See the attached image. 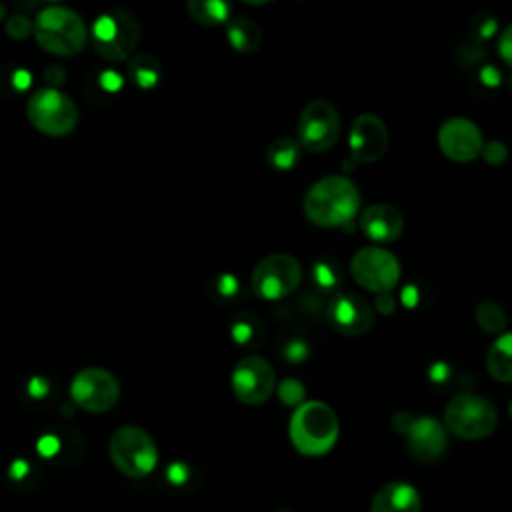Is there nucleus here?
I'll return each instance as SVG.
<instances>
[{"label":"nucleus","mask_w":512,"mask_h":512,"mask_svg":"<svg viewBox=\"0 0 512 512\" xmlns=\"http://www.w3.org/2000/svg\"><path fill=\"white\" fill-rule=\"evenodd\" d=\"M480 154H482V158H484L488 164L498 166V164H504V162H506V158H508V148H506V144L500 142V140H490V142H484Z\"/></svg>","instance_id":"30"},{"label":"nucleus","mask_w":512,"mask_h":512,"mask_svg":"<svg viewBox=\"0 0 512 512\" xmlns=\"http://www.w3.org/2000/svg\"><path fill=\"white\" fill-rule=\"evenodd\" d=\"M280 512H288V510H280Z\"/></svg>","instance_id":"40"},{"label":"nucleus","mask_w":512,"mask_h":512,"mask_svg":"<svg viewBox=\"0 0 512 512\" xmlns=\"http://www.w3.org/2000/svg\"><path fill=\"white\" fill-rule=\"evenodd\" d=\"M360 230L376 244H390L402 236L404 218L392 204H372L360 212Z\"/></svg>","instance_id":"17"},{"label":"nucleus","mask_w":512,"mask_h":512,"mask_svg":"<svg viewBox=\"0 0 512 512\" xmlns=\"http://www.w3.org/2000/svg\"><path fill=\"white\" fill-rule=\"evenodd\" d=\"M226 38H228V44L236 52L248 54V52L258 50V46L262 42V30L250 18H234L228 22Z\"/></svg>","instance_id":"21"},{"label":"nucleus","mask_w":512,"mask_h":512,"mask_svg":"<svg viewBox=\"0 0 512 512\" xmlns=\"http://www.w3.org/2000/svg\"><path fill=\"white\" fill-rule=\"evenodd\" d=\"M4 16H6V8H4V6H2V4H0V20H2V18H4Z\"/></svg>","instance_id":"38"},{"label":"nucleus","mask_w":512,"mask_h":512,"mask_svg":"<svg viewBox=\"0 0 512 512\" xmlns=\"http://www.w3.org/2000/svg\"><path fill=\"white\" fill-rule=\"evenodd\" d=\"M326 320L344 336H364L374 324V308L358 294L340 292L328 302Z\"/></svg>","instance_id":"13"},{"label":"nucleus","mask_w":512,"mask_h":512,"mask_svg":"<svg viewBox=\"0 0 512 512\" xmlns=\"http://www.w3.org/2000/svg\"><path fill=\"white\" fill-rule=\"evenodd\" d=\"M188 14L202 26H218L230 18L232 6L222 0H190L186 4Z\"/></svg>","instance_id":"23"},{"label":"nucleus","mask_w":512,"mask_h":512,"mask_svg":"<svg viewBox=\"0 0 512 512\" xmlns=\"http://www.w3.org/2000/svg\"><path fill=\"white\" fill-rule=\"evenodd\" d=\"M340 424L334 410L320 400H306L294 408L288 424L292 446L310 458L328 454L338 440Z\"/></svg>","instance_id":"2"},{"label":"nucleus","mask_w":512,"mask_h":512,"mask_svg":"<svg viewBox=\"0 0 512 512\" xmlns=\"http://www.w3.org/2000/svg\"><path fill=\"white\" fill-rule=\"evenodd\" d=\"M498 54L508 66H512V24L506 26L498 36Z\"/></svg>","instance_id":"31"},{"label":"nucleus","mask_w":512,"mask_h":512,"mask_svg":"<svg viewBox=\"0 0 512 512\" xmlns=\"http://www.w3.org/2000/svg\"><path fill=\"white\" fill-rule=\"evenodd\" d=\"M32 34L42 50L54 56H76L88 44V28L82 16L62 4L42 8L32 22Z\"/></svg>","instance_id":"3"},{"label":"nucleus","mask_w":512,"mask_h":512,"mask_svg":"<svg viewBox=\"0 0 512 512\" xmlns=\"http://www.w3.org/2000/svg\"><path fill=\"white\" fill-rule=\"evenodd\" d=\"M350 272L362 288L374 294H386L400 280V262L382 246H364L352 256Z\"/></svg>","instance_id":"11"},{"label":"nucleus","mask_w":512,"mask_h":512,"mask_svg":"<svg viewBox=\"0 0 512 512\" xmlns=\"http://www.w3.org/2000/svg\"><path fill=\"white\" fill-rule=\"evenodd\" d=\"M508 416L512 418V400H510V404H508Z\"/></svg>","instance_id":"39"},{"label":"nucleus","mask_w":512,"mask_h":512,"mask_svg":"<svg viewBox=\"0 0 512 512\" xmlns=\"http://www.w3.org/2000/svg\"><path fill=\"white\" fill-rule=\"evenodd\" d=\"M28 122L42 134L60 138L68 136L78 124V108L74 100L58 88H38L26 102Z\"/></svg>","instance_id":"7"},{"label":"nucleus","mask_w":512,"mask_h":512,"mask_svg":"<svg viewBox=\"0 0 512 512\" xmlns=\"http://www.w3.org/2000/svg\"><path fill=\"white\" fill-rule=\"evenodd\" d=\"M376 310L380 312V314H390V312H394V298L390 296V292H386V294H376Z\"/></svg>","instance_id":"35"},{"label":"nucleus","mask_w":512,"mask_h":512,"mask_svg":"<svg viewBox=\"0 0 512 512\" xmlns=\"http://www.w3.org/2000/svg\"><path fill=\"white\" fill-rule=\"evenodd\" d=\"M110 460L128 478H144L158 464V448L152 436L134 424L114 430L108 444Z\"/></svg>","instance_id":"6"},{"label":"nucleus","mask_w":512,"mask_h":512,"mask_svg":"<svg viewBox=\"0 0 512 512\" xmlns=\"http://www.w3.org/2000/svg\"><path fill=\"white\" fill-rule=\"evenodd\" d=\"M266 160L278 172L292 170L300 160V144L294 138H276L266 150Z\"/></svg>","instance_id":"25"},{"label":"nucleus","mask_w":512,"mask_h":512,"mask_svg":"<svg viewBox=\"0 0 512 512\" xmlns=\"http://www.w3.org/2000/svg\"><path fill=\"white\" fill-rule=\"evenodd\" d=\"M48 392H50V382H48L46 378L34 376V378L28 382V394H30L32 398L40 400V398H44Z\"/></svg>","instance_id":"33"},{"label":"nucleus","mask_w":512,"mask_h":512,"mask_svg":"<svg viewBox=\"0 0 512 512\" xmlns=\"http://www.w3.org/2000/svg\"><path fill=\"white\" fill-rule=\"evenodd\" d=\"M302 280L300 262L284 252L264 256L252 270L250 288L262 300H282L290 296Z\"/></svg>","instance_id":"8"},{"label":"nucleus","mask_w":512,"mask_h":512,"mask_svg":"<svg viewBox=\"0 0 512 512\" xmlns=\"http://www.w3.org/2000/svg\"><path fill=\"white\" fill-rule=\"evenodd\" d=\"M442 424L460 440H482L496 430L498 412L484 396L462 392L446 404Z\"/></svg>","instance_id":"5"},{"label":"nucleus","mask_w":512,"mask_h":512,"mask_svg":"<svg viewBox=\"0 0 512 512\" xmlns=\"http://www.w3.org/2000/svg\"><path fill=\"white\" fill-rule=\"evenodd\" d=\"M30 80H32V76L28 74V70L18 68V70L12 74V84H14L16 90H26V88L30 86Z\"/></svg>","instance_id":"36"},{"label":"nucleus","mask_w":512,"mask_h":512,"mask_svg":"<svg viewBox=\"0 0 512 512\" xmlns=\"http://www.w3.org/2000/svg\"><path fill=\"white\" fill-rule=\"evenodd\" d=\"M276 394H278V398H280L282 404L292 406V408H298L300 404L306 402V400H304V398H306V390H304L302 382L296 380V378H284V380L278 384Z\"/></svg>","instance_id":"28"},{"label":"nucleus","mask_w":512,"mask_h":512,"mask_svg":"<svg viewBox=\"0 0 512 512\" xmlns=\"http://www.w3.org/2000/svg\"><path fill=\"white\" fill-rule=\"evenodd\" d=\"M484 138L468 118H450L438 130V148L452 162H472L480 156Z\"/></svg>","instance_id":"14"},{"label":"nucleus","mask_w":512,"mask_h":512,"mask_svg":"<svg viewBox=\"0 0 512 512\" xmlns=\"http://www.w3.org/2000/svg\"><path fill=\"white\" fill-rule=\"evenodd\" d=\"M140 40V24L130 10L112 8L92 24L94 52L108 62L128 60Z\"/></svg>","instance_id":"4"},{"label":"nucleus","mask_w":512,"mask_h":512,"mask_svg":"<svg viewBox=\"0 0 512 512\" xmlns=\"http://www.w3.org/2000/svg\"><path fill=\"white\" fill-rule=\"evenodd\" d=\"M230 386L242 404L258 406L272 396L276 388V374L270 362L262 356H244L230 374Z\"/></svg>","instance_id":"12"},{"label":"nucleus","mask_w":512,"mask_h":512,"mask_svg":"<svg viewBox=\"0 0 512 512\" xmlns=\"http://www.w3.org/2000/svg\"><path fill=\"white\" fill-rule=\"evenodd\" d=\"M128 74L138 88H154L162 78L160 62L150 54H136L128 62Z\"/></svg>","instance_id":"24"},{"label":"nucleus","mask_w":512,"mask_h":512,"mask_svg":"<svg viewBox=\"0 0 512 512\" xmlns=\"http://www.w3.org/2000/svg\"><path fill=\"white\" fill-rule=\"evenodd\" d=\"M266 328L252 312H240L230 322V336L242 348H258L264 342Z\"/></svg>","instance_id":"20"},{"label":"nucleus","mask_w":512,"mask_h":512,"mask_svg":"<svg viewBox=\"0 0 512 512\" xmlns=\"http://www.w3.org/2000/svg\"><path fill=\"white\" fill-rule=\"evenodd\" d=\"M350 152L356 164H372L380 160L388 148L386 124L376 114H360L348 134Z\"/></svg>","instance_id":"15"},{"label":"nucleus","mask_w":512,"mask_h":512,"mask_svg":"<svg viewBox=\"0 0 512 512\" xmlns=\"http://www.w3.org/2000/svg\"><path fill=\"white\" fill-rule=\"evenodd\" d=\"M474 320L486 334H502L506 328V310L494 300H482L474 308Z\"/></svg>","instance_id":"26"},{"label":"nucleus","mask_w":512,"mask_h":512,"mask_svg":"<svg viewBox=\"0 0 512 512\" xmlns=\"http://www.w3.org/2000/svg\"><path fill=\"white\" fill-rule=\"evenodd\" d=\"M46 80H50L52 88H56L64 78H66V72L60 68V66H50L46 72H44Z\"/></svg>","instance_id":"37"},{"label":"nucleus","mask_w":512,"mask_h":512,"mask_svg":"<svg viewBox=\"0 0 512 512\" xmlns=\"http://www.w3.org/2000/svg\"><path fill=\"white\" fill-rule=\"evenodd\" d=\"M308 356V346L302 340H292L286 348H284V358L290 362H300Z\"/></svg>","instance_id":"32"},{"label":"nucleus","mask_w":512,"mask_h":512,"mask_svg":"<svg viewBox=\"0 0 512 512\" xmlns=\"http://www.w3.org/2000/svg\"><path fill=\"white\" fill-rule=\"evenodd\" d=\"M486 370L498 382H512V332H502L490 344Z\"/></svg>","instance_id":"19"},{"label":"nucleus","mask_w":512,"mask_h":512,"mask_svg":"<svg viewBox=\"0 0 512 512\" xmlns=\"http://www.w3.org/2000/svg\"><path fill=\"white\" fill-rule=\"evenodd\" d=\"M70 398L78 408L92 414L108 412L120 398L118 378L102 366H86L70 382Z\"/></svg>","instance_id":"9"},{"label":"nucleus","mask_w":512,"mask_h":512,"mask_svg":"<svg viewBox=\"0 0 512 512\" xmlns=\"http://www.w3.org/2000/svg\"><path fill=\"white\" fill-rule=\"evenodd\" d=\"M100 84H102L108 92H116V90L122 86V78H120L116 72L108 70V72H104V74L100 76Z\"/></svg>","instance_id":"34"},{"label":"nucleus","mask_w":512,"mask_h":512,"mask_svg":"<svg viewBox=\"0 0 512 512\" xmlns=\"http://www.w3.org/2000/svg\"><path fill=\"white\" fill-rule=\"evenodd\" d=\"M310 282L320 292H338L344 284V270L332 256H318L310 266Z\"/></svg>","instance_id":"22"},{"label":"nucleus","mask_w":512,"mask_h":512,"mask_svg":"<svg viewBox=\"0 0 512 512\" xmlns=\"http://www.w3.org/2000/svg\"><path fill=\"white\" fill-rule=\"evenodd\" d=\"M210 292L214 296V300L222 302V304H230L234 302L240 292H242V284L238 280V276L230 274V272H222L218 274L214 280H212V286H210Z\"/></svg>","instance_id":"27"},{"label":"nucleus","mask_w":512,"mask_h":512,"mask_svg":"<svg viewBox=\"0 0 512 512\" xmlns=\"http://www.w3.org/2000/svg\"><path fill=\"white\" fill-rule=\"evenodd\" d=\"M304 212L310 222L322 228L350 224L360 212V192L346 176H324L308 188L304 196Z\"/></svg>","instance_id":"1"},{"label":"nucleus","mask_w":512,"mask_h":512,"mask_svg":"<svg viewBox=\"0 0 512 512\" xmlns=\"http://www.w3.org/2000/svg\"><path fill=\"white\" fill-rule=\"evenodd\" d=\"M340 116L328 100H312L304 106L296 126V142L308 152L330 150L340 138Z\"/></svg>","instance_id":"10"},{"label":"nucleus","mask_w":512,"mask_h":512,"mask_svg":"<svg viewBox=\"0 0 512 512\" xmlns=\"http://www.w3.org/2000/svg\"><path fill=\"white\" fill-rule=\"evenodd\" d=\"M6 34L14 40H24L32 34V22L26 14H14L6 20Z\"/></svg>","instance_id":"29"},{"label":"nucleus","mask_w":512,"mask_h":512,"mask_svg":"<svg viewBox=\"0 0 512 512\" xmlns=\"http://www.w3.org/2000/svg\"><path fill=\"white\" fill-rule=\"evenodd\" d=\"M370 512H422V498L408 482H388L374 494Z\"/></svg>","instance_id":"18"},{"label":"nucleus","mask_w":512,"mask_h":512,"mask_svg":"<svg viewBox=\"0 0 512 512\" xmlns=\"http://www.w3.org/2000/svg\"><path fill=\"white\" fill-rule=\"evenodd\" d=\"M406 444L418 462H434L446 452L448 434L444 424L434 416H418L412 418L406 430Z\"/></svg>","instance_id":"16"}]
</instances>
